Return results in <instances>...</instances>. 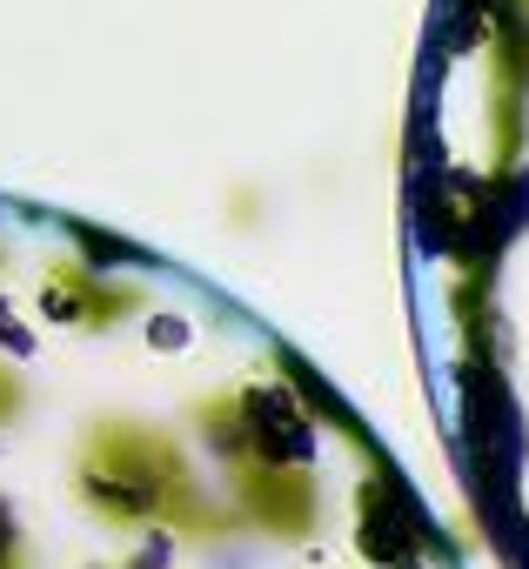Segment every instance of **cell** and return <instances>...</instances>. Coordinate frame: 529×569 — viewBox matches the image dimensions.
Returning a JSON list of instances; mask_svg holds the SVG:
<instances>
[{"label": "cell", "instance_id": "6da1fadb", "mask_svg": "<svg viewBox=\"0 0 529 569\" xmlns=\"http://www.w3.org/2000/svg\"><path fill=\"white\" fill-rule=\"evenodd\" d=\"M248 429H261V449L282 456V462L309 449V422H302V416H289V402H282V396H248Z\"/></svg>", "mask_w": 529, "mask_h": 569}, {"label": "cell", "instance_id": "7a4b0ae2", "mask_svg": "<svg viewBox=\"0 0 529 569\" xmlns=\"http://www.w3.org/2000/svg\"><path fill=\"white\" fill-rule=\"evenodd\" d=\"M8 556H14V522H8V509H0V569H8Z\"/></svg>", "mask_w": 529, "mask_h": 569}]
</instances>
